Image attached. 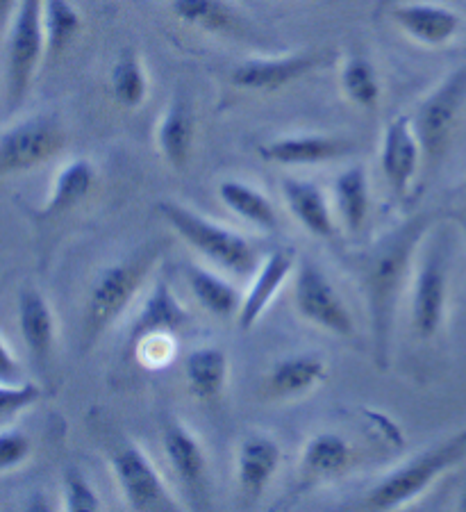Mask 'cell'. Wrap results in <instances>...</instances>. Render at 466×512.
I'll return each mask as SVG.
<instances>
[{"mask_svg":"<svg viewBox=\"0 0 466 512\" xmlns=\"http://www.w3.org/2000/svg\"><path fill=\"white\" fill-rule=\"evenodd\" d=\"M430 224L432 219L428 214L403 221L401 226L382 237L362 260V285L366 303H369L373 351H376L378 367H387L391 328H394L407 271H410L416 246L428 233Z\"/></svg>","mask_w":466,"mask_h":512,"instance_id":"6da1fadb","label":"cell"},{"mask_svg":"<svg viewBox=\"0 0 466 512\" xmlns=\"http://www.w3.org/2000/svg\"><path fill=\"white\" fill-rule=\"evenodd\" d=\"M294 253L287 249L271 251L255 269V278L248 292L241 296V305L237 312V324L241 330H251L257 321L264 317L269 305L276 299L278 292L294 274Z\"/></svg>","mask_w":466,"mask_h":512,"instance_id":"5bb4252c","label":"cell"},{"mask_svg":"<svg viewBox=\"0 0 466 512\" xmlns=\"http://www.w3.org/2000/svg\"><path fill=\"white\" fill-rule=\"evenodd\" d=\"M464 456L466 428L448 437L439 447H432L426 453H421L419 458L405 462L394 474H389L385 481L373 487L369 499H366V506L373 510H394L407 506L421 492H426L437 476L444 474L448 467L457 465Z\"/></svg>","mask_w":466,"mask_h":512,"instance_id":"277c9868","label":"cell"},{"mask_svg":"<svg viewBox=\"0 0 466 512\" xmlns=\"http://www.w3.org/2000/svg\"><path fill=\"white\" fill-rule=\"evenodd\" d=\"M353 460V449L348 440L339 433H316L310 442L305 444L301 467L303 474L310 478H328L346 472Z\"/></svg>","mask_w":466,"mask_h":512,"instance_id":"4316f807","label":"cell"},{"mask_svg":"<svg viewBox=\"0 0 466 512\" xmlns=\"http://www.w3.org/2000/svg\"><path fill=\"white\" fill-rule=\"evenodd\" d=\"M448 264L444 244L432 246L421 262L412 289V328L421 340H432L446 319Z\"/></svg>","mask_w":466,"mask_h":512,"instance_id":"30bf717a","label":"cell"},{"mask_svg":"<svg viewBox=\"0 0 466 512\" xmlns=\"http://www.w3.org/2000/svg\"><path fill=\"white\" fill-rule=\"evenodd\" d=\"M466 103V66H457L416 107L412 126L419 137L423 160L437 162Z\"/></svg>","mask_w":466,"mask_h":512,"instance_id":"8992f818","label":"cell"},{"mask_svg":"<svg viewBox=\"0 0 466 512\" xmlns=\"http://www.w3.org/2000/svg\"><path fill=\"white\" fill-rule=\"evenodd\" d=\"M162 447L173 474L191 501L201 503L207 490V456L198 437L182 421H166L162 428Z\"/></svg>","mask_w":466,"mask_h":512,"instance_id":"4fadbf2b","label":"cell"},{"mask_svg":"<svg viewBox=\"0 0 466 512\" xmlns=\"http://www.w3.org/2000/svg\"><path fill=\"white\" fill-rule=\"evenodd\" d=\"M339 87L348 101L362 107V110H373L382 94L376 66L362 55H351L341 66Z\"/></svg>","mask_w":466,"mask_h":512,"instance_id":"4dcf8cb0","label":"cell"},{"mask_svg":"<svg viewBox=\"0 0 466 512\" xmlns=\"http://www.w3.org/2000/svg\"><path fill=\"white\" fill-rule=\"evenodd\" d=\"M282 460L278 442L269 435H251L239 444L237 478L248 501H257L276 476Z\"/></svg>","mask_w":466,"mask_h":512,"instance_id":"ac0fdd59","label":"cell"},{"mask_svg":"<svg viewBox=\"0 0 466 512\" xmlns=\"http://www.w3.org/2000/svg\"><path fill=\"white\" fill-rule=\"evenodd\" d=\"M196 142V114L187 94L176 92L155 130L157 151L171 169L185 171Z\"/></svg>","mask_w":466,"mask_h":512,"instance_id":"9a60e30c","label":"cell"},{"mask_svg":"<svg viewBox=\"0 0 466 512\" xmlns=\"http://www.w3.org/2000/svg\"><path fill=\"white\" fill-rule=\"evenodd\" d=\"M187 387L203 403L219 401L228 385V355L219 346H201L185 360Z\"/></svg>","mask_w":466,"mask_h":512,"instance_id":"603a6c76","label":"cell"},{"mask_svg":"<svg viewBox=\"0 0 466 512\" xmlns=\"http://www.w3.org/2000/svg\"><path fill=\"white\" fill-rule=\"evenodd\" d=\"M116 485L123 494V501L130 510H178L169 487L162 481L160 472L148 458V453L135 442L121 444L110 458Z\"/></svg>","mask_w":466,"mask_h":512,"instance_id":"ba28073f","label":"cell"},{"mask_svg":"<svg viewBox=\"0 0 466 512\" xmlns=\"http://www.w3.org/2000/svg\"><path fill=\"white\" fill-rule=\"evenodd\" d=\"M189 312L173 294L169 280L160 278L141 305L137 319L130 326V344L151 333H173L178 335L187 326Z\"/></svg>","mask_w":466,"mask_h":512,"instance_id":"d6986e66","label":"cell"},{"mask_svg":"<svg viewBox=\"0 0 466 512\" xmlns=\"http://www.w3.org/2000/svg\"><path fill=\"white\" fill-rule=\"evenodd\" d=\"M110 89L114 101L126 110H137L148 98V71L137 51H123L110 73Z\"/></svg>","mask_w":466,"mask_h":512,"instance_id":"f546056e","label":"cell"},{"mask_svg":"<svg viewBox=\"0 0 466 512\" xmlns=\"http://www.w3.org/2000/svg\"><path fill=\"white\" fill-rule=\"evenodd\" d=\"M171 12L187 26L214 35L232 32L239 26V14L230 0H171Z\"/></svg>","mask_w":466,"mask_h":512,"instance_id":"f1b7e54d","label":"cell"},{"mask_svg":"<svg viewBox=\"0 0 466 512\" xmlns=\"http://www.w3.org/2000/svg\"><path fill=\"white\" fill-rule=\"evenodd\" d=\"M41 19H44L48 57H57L64 53L82 30V16L76 10V5L69 3V0H44Z\"/></svg>","mask_w":466,"mask_h":512,"instance_id":"1f68e13d","label":"cell"},{"mask_svg":"<svg viewBox=\"0 0 466 512\" xmlns=\"http://www.w3.org/2000/svg\"><path fill=\"white\" fill-rule=\"evenodd\" d=\"M96 185V167L85 158H76L66 162L64 167L57 171L53 180V189L46 198V205L41 214L44 217H57L66 210L76 208L78 203L85 201L91 189Z\"/></svg>","mask_w":466,"mask_h":512,"instance_id":"cb8c5ba5","label":"cell"},{"mask_svg":"<svg viewBox=\"0 0 466 512\" xmlns=\"http://www.w3.org/2000/svg\"><path fill=\"white\" fill-rule=\"evenodd\" d=\"M185 276L189 289L194 292L198 303H201L210 315L221 319H230L237 315L241 305V294L226 278L216 276L214 271L198 267V264H189L185 269Z\"/></svg>","mask_w":466,"mask_h":512,"instance_id":"d4e9b609","label":"cell"},{"mask_svg":"<svg viewBox=\"0 0 466 512\" xmlns=\"http://www.w3.org/2000/svg\"><path fill=\"white\" fill-rule=\"evenodd\" d=\"M294 301L301 317L326 330V333L337 337L355 335V319L351 310L319 264H298L294 271Z\"/></svg>","mask_w":466,"mask_h":512,"instance_id":"52a82bcc","label":"cell"},{"mask_svg":"<svg viewBox=\"0 0 466 512\" xmlns=\"http://www.w3.org/2000/svg\"><path fill=\"white\" fill-rule=\"evenodd\" d=\"M19 328L32 358L46 365L55 346V315L37 289H23L19 296Z\"/></svg>","mask_w":466,"mask_h":512,"instance_id":"44dd1931","label":"cell"},{"mask_svg":"<svg viewBox=\"0 0 466 512\" xmlns=\"http://www.w3.org/2000/svg\"><path fill=\"white\" fill-rule=\"evenodd\" d=\"M160 212L166 224L173 228V233L180 235L182 242H187L191 249L203 253L207 260L219 264V267L237 276H248L260 267L255 246L237 230L214 224V221L182 203L164 201L160 203Z\"/></svg>","mask_w":466,"mask_h":512,"instance_id":"3957f363","label":"cell"},{"mask_svg":"<svg viewBox=\"0 0 466 512\" xmlns=\"http://www.w3.org/2000/svg\"><path fill=\"white\" fill-rule=\"evenodd\" d=\"M64 128L55 117L23 119L0 137V173L30 171L62 151Z\"/></svg>","mask_w":466,"mask_h":512,"instance_id":"9c48e42d","label":"cell"},{"mask_svg":"<svg viewBox=\"0 0 466 512\" xmlns=\"http://www.w3.org/2000/svg\"><path fill=\"white\" fill-rule=\"evenodd\" d=\"M355 151L351 139L335 135H287L260 146L266 162L282 167H301V164H321L346 158Z\"/></svg>","mask_w":466,"mask_h":512,"instance_id":"2e32d148","label":"cell"},{"mask_svg":"<svg viewBox=\"0 0 466 512\" xmlns=\"http://www.w3.org/2000/svg\"><path fill=\"white\" fill-rule=\"evenodd\" d=\"M103 508L94 485H91L78 469H69L64 474V510L71 512H96Z\"/></svg>","mask_w":466,"mask_h":512,"instance_id":"836d02e7","label":"cell"},{"mask_svg":"<svg viewBox=\"0 0 466 512\" xmlns=\"http://www.w3.org/2000/svg\"><path fill=\"white\" fill-rule=\"evenodd\" d=\"M423 160V151L416 137L410 117H396L387 123L385 135H382L380 148V167L385 180L396 196H405L412 180L419 173Z\"/></svg>","mask_w":466,"mask_h":512,"instance_id":"7c38bea8","label":"cell"},{"mask_svg":"<svg viewBox=\"0 0 466 512\" xmlns=\"http://www.w3.org/2000/svg\"><path fill=\"white\" fill-rule=\"evenodd\" d=\"M282 196H285L291 214L307 233L321 239H332L337 235V224L332 219L328 198L312 180H282Z\"/></svg>","mask_w":466,"mask_h":512,"instance_id":"ffe728a7","label":"cell"},{"mask_svg":"<svg viewBox=\"0 0 466 512\" xmlns=\"http://www.w3.org/2000/svg\"><path fill=\"white\" fill-rule=\"evenodd\" d=\"M328 378V367L319 355L301 353L280 360L266 378V390L273 399H294L314 390Z\"/></svg>","mask_w":466,"mask_h":512,"instance_id":"7402d4cb","label":"cell"},{"mask_svg":"<svg viewBox=\"0 0 466 512\" xmlns=\"http://www.w3.org/2000/svg\"><path fill=\"white\" fill-rule=\"evenodd\" d=\"M160 242L139 249L128 260H121L107 267L96 278L85 305V346L89 349L116 319L123 315L132 299L139 294L144 280L151 274L153 264L162 255Z\"/></svg>","mask_w":466,"mask_h":512,"instance_id":"7a4b0ae2","label":"cell"},{"mask_svg":"<svg viewBox=\"0 0 466 512\" xmlns=\"http://www.w3.org/2000/svg\"><path fill=\"white\" fill-rule=\"evenodd\" d=\"M30 456V440L21 431L0 433V472L19 467Z\"/></svg>","mask_w":466,"mask_h":512,"instance_id":"d590c367","label":"cell"},{"mask_svg":"<svg viewBox=\"0 0 466 512\" xmlns=\"http://www.w3.org/2000/svg\"><path fill=\"white\" fill-rule=\"evenodd\" d=\"M16 7H19V0H0V37L10 30Z\"/></svg>","mask_w":466,"mask_h":512,"instance_id":"74e56055","label":"cell"},{"mask_svg":"<svg viewBox=\"0 0 466 512\" xmlns=\"http://www.w3.org/2000/svg\"><path fill=\"white\" fill-rule=\"evenodd\" d=\"M391 16L407 37L430 48L446 46L462 26L460 14L437 3H405L398 5Z\"/></svg>","mask_w":466,"mask_h":512,"instance_id":"e0dca14e","label":"cell"},{"mask_svg":"<svg viewBox=\"0 0 466 512\" xmlns=\"http://www.w3.org/2000/svg\"><path fill=\"white\" fill-rule=\"evenodd\" d=\"M321 62L316 53H291L282 57H251L232 71V85L246 92H280L312 73Z\"/></svg>","mask_w":466,"mask_h":512,"instance_id":"8fae6325","label":"cell"},{"mask_svg":"<svg viewBox=\"0 0 466 512\" xmlns=\"http://www.w3.org/2000/svg\"><path fill=\"white\" fill-rule=\"evenodd\" d=\"M39 396H41L39 385L30 381L0 383V417L16 415V412L35 406Z\"/></svg>","mask_w":466,"mask_h":512,"instance_id":"e575fe53","label":"cell"},{"mask_svg":"<svg viewBox=\"0 0 466 512\" xmlns=\"http://www.w3.org/2000/svg\"><path fill=\"white\" fill-rule=\"evenodd\" d=\"M219 198L230 212H235L237 217L255 228L266 230V233L278 230V212L260 189L241 183V180H226L219 185Z\"/></svg>","mask_w":466,"mask_h":512,"instance_id":"484cf974","label":"cell"},{"mask_svg":"<svg viewBox=\"0 0 466 512\" xmlns=\"http://www.w3.org/2000/svg\"><path fill=\"white\" fill-rule=\"evenodd\" d=\"M44 0H19L7 30V89L10 107H19L30 92L41 57L46 55Z\"/></svg>","mask_w":466,"mask_h":512,"instance_id":"5b68a950","label":"cell"},{"mask_svg":"<svg viewBox=\"0 0 466 512\" xmlns=\"http://www.w3.org/2000/svg\"><path fill=\"white\" fill-rule=\"evenodd\" d=\"M457 508H460V510H466V490H464V494H462L460 503H457Z\"/></svg>","mask_w":466,"mask_h":512,"instance_id":"f35d334b","label":"cell"},{"mask_svg":"<svg viewBox=\"0 0 466 512\" xmlns=\"http://www.w3.org/2000/svg\"><path fill=\"white\" fill-rule=\"evenodd\" d=\"M335 205L348 233H360L369 214V176L360 164L348 167L337 176Z\"/></svg>","mask_w":466,"mask_h":512,"instance_id":"83f0119b","label":"cell"},{"mask_svg":"<svg viewBox=\"0 0 466 512\" xmlns=\"http://www.w3.org/2000/svg\"><path fill=\"white\" fill-rule=\"evenodd\" d=\"M176 337L178 335L173 333H151L137 340L132 344V351H135V358L139 365L146 369L169 367L178 353Z\"/></svg>","mask_w":466,"mask_h":512,"instance_id":"d6a6232c","label":"cell"},{"mask_svg":"<svg viewBox=\"0 0 466 512\" xmlns=\"http://www.w3.org/2000/svg\"><path fill=\"white\" fill-rule=\"evenodd\" d=\"M0 383H23V371L19 362L7 349V344L0 340Z\"/></svg>","mask_w":466,"mask_h":512,"instance_id":"8d00e7d4","label":"cell"}]
</instances>
